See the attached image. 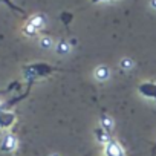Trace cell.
<instances>
[{"label":"cell","instance_id":"5bb4252c","mask_svg":"<svg viewBox=\"0 0 156 156\" xmlns=\"http://www.w3.org/2000/svg\"><path fill=\"white\" fill-rule=\"evenodd\" d=\"M150 6H151L153 9H156V0H150Z\"/></svg>","mask_w":156,"mask_h":156},{"label":"cell","instance_id":"277c9868","mask_svg":"<svg viewBox=\"0 0 156 156\" xmlns=\"http://www.w3.org/2000/svg\"><path fill=\"white\" fill-rule=\"evenodd\" d=\"M16 122V115L9 110H0V129H9Z\"/></svg>","mask_w":156,"mask_h":156},{"label":"cell","instance_id":"ba28073f","mask_svg":"<svg viewBox=\"0 0 156 156\" xmlns=\"http://www.w3.org/2000/svg\"><path fill=\"white\" fill-rule=\"evenodd\" d=\"M100 126H101V129H104L106 132H112L113 130V119L109 116V115H101V118H100Z\"/></svg>","mask_w":156,"mask_h":156},{"label":"cell","instance_id":"9a60e30c","mask_svg":"<svg viewBox=\"0 0 156 156\" xmlns=\"http://www.w3.org/2000/svg\"><path fill=\"white\" fill-rule=\"evenodd\" d=\"M94 3H97V2H104V0H92Z\"/></svg>","mask_w":156,"mask_h":156},{"label":"cell","instance_id":"9c48e42d","mask_svg":"<svg viewBox=\"0 0 156 156\" xmlns=\"http://www.w3.org/2000/svg\"><path fill=\"white\" fill-rule=\"evenodd\" d=\"M95 135H97V139H98L100 142H103V144H109V142H112V139H110V133L106 132L104 129H97Z\"/></svg>","mask_w":156,"mask_h":156},{"label":"cell","instance_id":"4fadbf2b","mask_svg":"<svg viewBox=\"0 0 156 156\" xmlns=\"http://www.w3.org/2000/svg\"><path fill=\"white\" fill-rule=\"evenodd\" d=\"M40 46H41L43 49H51V48L54 46V41H52L51 37H43V38L40 40Z\"/></svg>","mask_w":156,"mask_h":156},{"label":"cell","instance_id":"7a4b0ae2","mask_svg":"<svg viewBox=\"0 0 156 156\" xmlns=\"http://www.w3.org/2000/svg\"><path fill=\"white\" fill-rule=\"evenodd\" d=\"M17 148V138L12 133H6L0 142V153H12Z\"/></svg>","mask_w":156,"mask_h":156},{"label":"cell","instance_id":"6da1fadb","mask_svg":"<svg viewBox=\"0 0 156 156\" xmlns=\"http://www.w3.org/2000/svg\"><path fill=\"white\" fill-rule=\"evenodd\" d=\"M54 70H57V67H54L51 64H46V63H34V64L25 66L23 67V78L28 81V90L31 89V86H32V83L35 80L49 75Z\"/></svg>","mask_w":156,"mask_h":156},{"label":"cell","instance_id":"2e32d148","mask_svg":"<svg viewBox=\"0 0 156 156\" xmlns=\"http://www.w3.org/2000/svg\"><path fill=\"white\" fill-rule=\"evenodd\" d=\"M49 156H60V154H57V153H52V154H49Z\"/></svg>","mask_w":156,"mask_h":156},{"label":"cell","instance_id":"5b68a950","mask_svg":"<svg viewBox=\"0 0 156 156\" xmlns=\"http://www.w3.org/2000/svg\"><path fill=\"white\" fill-rule=\"evenodd\" d=\"M104 154L106 156H126V153H124V148L118 144V142H109V144H106V147H104Z\"/></svg>","mask_w":156,"mask_h":156},{"label":"cell","instance_id":"7c38bea8","mask_svg":"<svg viewBox=\"0 0 156 156\" xmlns=\"http://www.w3.org/2000/svg\"><path fill=\"white\" fill-rule=\"evenodd\" d=\"M37 32H38V31H37L31 23H26V25L23 26V34H25L26 37H35V35H37Z\"/></svg>","mask_w":156,"mask_h":156},{"label":"cell","instance_id":"30bf717a","mask_svg":"<svg viewBox=\"0 0 156 156\" xmlns=\"http://www.w3.org/2000/svg\"><path fill=\"white\" fill-rule=\"evenodd\" d=\"M55 51H57V54H60V55H67L69 51H70V44H69L66 40H61V41L57 43Z\"/></svg>","mask_w":156,"mask_h":156},{"label":"cell","instance_id":"8992f818","mask_svg":"<svg viewBox=\"0 0 156 156\" xmlns=\"http://www.w3.org/2000/svg\"><path fill=\"white\" fill-rule=\"evenodd\" d=\"M109 76H110V69L107 66H98L95 69V78L98 81H106L109 80Z\"/></svg>","mask_w":156,"mask_h":156},{"label":"cell","instance_id":"3957f363","mask_svg":"<svg viewBox=\"0 0 156 156\" xmlns=\"http://www.w3.org/2000/svg\"><path fill=\"white\" fill-rule=\"evenodd\" d=\"M138 92L145 97V98H153L156 100V83L153 81H147V83H142L138 86Z\"/></svg>","mask_w":156,"mask_h":156},{"label":"cell","instance_id":"8fae6325","mask_svg":"<svg viewBox=\"0 0 156 156\" xmlns=\"http://www.w3.org/2000/svg\"><path fill=\"white\" fill-rule=\"evenodd\" d=\"M119 66H121V69H122V70H132V69H133V66H135V61H133L132 58H129V57H124V58L121 60Z\"/></svg>","mask_w":156,"mask_h":156},{"label":"cell","instance_id":"52a82bcc","mask_svg":"<svg viewBox=\"0 0 156 156\" xmlns=\"http://www.w3.org/2000/svg\"><path fill=\"white\" fill-rule=\"evenodd\" d=\"M28 23H31L37 31H40L43 26H44V23H46V19H44V16L43 14H35V16H32L29 20H28Z\"/></svg>","mask_w":156,"mask_h":156}]
</instances>
